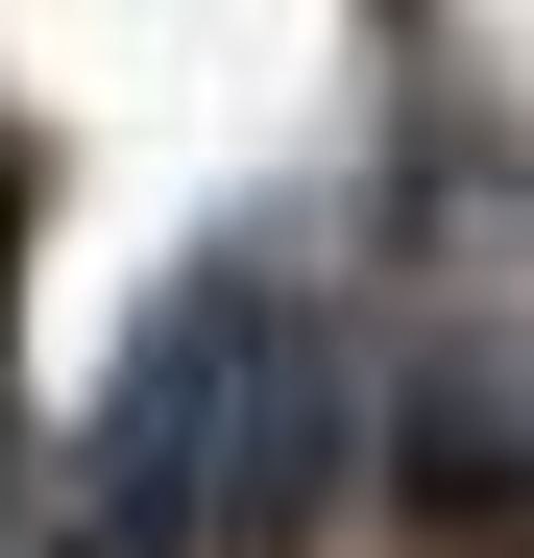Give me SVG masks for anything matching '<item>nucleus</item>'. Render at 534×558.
Here are the masks:
<instances>
[{"instance_id":"obj_1","label":"nucleus","mask_w":534,"mask_h":558,"mask_svg":"<svg viewBox=\"0 0 534 558\" xmlns=\"http://www.w3.org/2000/svg\"><path fill=\"white\" fill-rule=\"evenodd\" d=\"M73 486H98L122 558H316L340 486H365V364H340L316 292H267V267H195L146 340L98 437H73Z\"/></svg>"},{"instance_id":"obj_2","label":"nucleus","mask_w":534,"mask_h":558,"mask_svg":"<svg viewBox=\"0 0 534 558\" xmlns=\"http://www.w3.org/2000/svg\"><path fill=\"white\" fill-rule=\"evenodd\" d=\"M510 558H534V510H510Z\"/></svg>"}]
</instances>
